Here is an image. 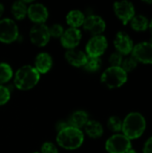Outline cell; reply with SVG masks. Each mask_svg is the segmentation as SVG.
<instances>
[{"mask_svg": "<svg viewBox=\"0 0 152 153\" xmlns=\"http://www.w3.org/2000/svg\"><path fill=\"white\" fill-rule=\"evenodd\" d=\"M146 121L143 116L137 112H133L127 115L123 122L122 130L124 135L130 139L139 138L144 132Z\"/></svg>", "mask_w": 152, "mask_h": 153, "instance_id": "3", "label": "cell"}, {"mask_svg": "<svg viewBox=\"0 0 152 153\" xmlns=\"http://www.w3.org/2000/svg\"><path fill=\"white\" fill-rule=\"evenodd\" d=\"M48 31H49V35L50 38H61V36L64 33V28L61 24L58 23H55L53 25H51L50 27H48Z\"/></svg>", "mask_w": 152, "mask_h": 153, "instance_id": "26", "label": "cell"}, {"mask_svg": "<svg viewBox=\"0 0 152 153\" xmlns=\"http://www.w3.org/2000/svg\"><path fill=\"white\" fill-rule=\"evenodd\" d=\"M11 98V93L8 88L0 85V106L6 104Z\"/></svg>", "mask_w": 152, "mask_h": 153, "instance_id": "27", "label": "cell"}, {"mask_svg": "<svg viewBox=\"0 0 152 153\" xmlns=\"http://www.w3.org/2000/svg\"><path fill=\"white\" fill-rule=\"evenodd\" d=\"M30 39L37 47L46 46L50 39L48 27L44 23L35 24L30 31Z\"/></svg>", "mask_w": 152, "mask_h": 153, "instance_id": "8", "label": "cell"}, {"mask_svg": "<svg viewBox=\"0 0 152 153\" xmlns=\"http://www.w3.org/2000/svg\"><path fill=\"white\" fill-rule=\"evenodd\" d=\"M13 78V69L7 63H0V85L8 82Z\"/></svg>", "mask_w": 152, "mask_h": 153, "instance_id": "22", "label": "cell"}, {"mask_svg": "<svg viewBox=\"0 0 152 153\" xmlns=\"http://www.w3.org/2000/svg\"><path fill=\"white\" fill-rule=\"evenodd\" d=\"M85 133L90 138H99L103 134V127L101 124L95 120H89L84 126Z\"/></svg>", "mask_w": 152, "mask_h": 153, "instance_id": "19", "label": "cell"}, {"mask_svg": "<svg viewBox=\"0 0 152 153\" xmlns=\"http://www.w3.org/2000/svg\"><path fill=\"white\" fill-rule=\"evenodd\" d=\"M102 65V61L99 57H90L88 56L87 62L85 64V65L83 66V68L85 70H87L88 72H97L100 69Z\"/></svg>", "mask_w": 152, "mask_h": 153, "instance_id": "23", "label": "cell"}, {"mask_svg": "<svg viewBox=\"0 0 152 153\" xmlns=\"http://www.w3.org/2000/svg\"><path fill=\"white\" fill-rule=\"evenodd\" d=\"M3 13H4V5L2 4H0V17L2 16Z\"/></svg>", "mask_w": 152, "mask_h": 153, "instance_id": "31", "label": "cell"}, {"mask_svg": "<svg viewBox=\"0 0 152 153\" xmlns=\"http://www.w3.org/2000/svg\"><path fill=\"white\" fill-rule=\"evenodd\" d=\"M127 81L126 73L116 66H110L101 75V82L109 89L121 87Z\"/></svg>", "mask_w": 152, "mask_h": 153, "instance_id": "4", "label": "cell"}, {"mask_svg": "<svg viewBox=\"0 0 152 153\" xmlns=\"http://www.w3.org/2000/svg\"><path fill=\"white\" fill-rule=\"evenodd\" d=\"M133 57L144 64H152V45L149 42L137 44L132 50Z\"/></svg>", "mask_w": 152, "mask_h": 153, "instance_id": "13", "label": "cell"}, {"mask_svg": "<svg viewBox=\"0 0 152 153\" xmlns=\"http://www.w3.org/2000/svg\"><path fill=\"white\" fill-rule=\"evenodd\" d=\"M27 16L34 23L41 24L47 20L48 11L44 4L39 3H34L28 6Z\"/></svg>", "mask_w": 152, "mask_h": 153, "instance_id": "10", "label": "cell"}, {"mask_svg": "<svg viewBox=\"0 0 152 153\" xmlns=\"http://www.w3.org/2000/svg\"><path fill=\"white\" fill-rule=\"evenodd\" d=\"M33 153H39V152H33Z\"/></svg>", "mask_w": 152, "mask_h": 153, "instance_id": "35", "label": "cell"}, {"mask_svg": "<svg viewBox=\"0 0 152 153\" xmlns=\"http://www.w3.org/2000/svg\"><path fill=\"white\" fill-rule=\"evenodd\" d=\"M40 79V74L31 65L20 67L14 76V84L21 91H28L35 87Z\"/></svg>", "mask_w": 152, "mask_h": 153, "instance_id": "2", "label": "cell"}, {"mask_svg": "<svg viewBox=\"0 0 152 153\" xmlns=\"http://www.w3.org/2000/svg\"><path fill=\"white\" fill-rule=\"evenodd\" d=\"M19 36L18 26L15 22L10 18L0 20V41L3 43H12Z\"/></svg>", "mask_w": 152, "mask_h": 153, "instance_id": "5", "label": "cell"}, {"mask_svg": "<svg viewBox=\"0 0 152 153\" xmlns=\"http://www.w3.org/2000/svg\"><path fill=\"white\" fill-rule=\"evenodd\" d=\"M84 141V134L81 129L67 126L58 131L56 135L57 144L65 150H76L80 148Z\"/></svg>", "mask_w": 152, "mask_h": 153, "instance_id": "1", "label": "cell"}, {"mask_svg": "<svg viewBox=\"0 0 152 153\" xmlns=\"http://www.w3.org/2000/svg\"><path fill=\"white\" fill-rule=\"evenodd\" d=\"M115 47L118 53L121 55H128L132 52L133 48V43L131 38L123 31H120L116 34L114 40Z\"/></svg>", "mask_w": 152, "mask_h": 153, "instance_id": "14", "label": "cell"}, {"mask_svg": "<svg viewBox=\"0 0 152 153\" xmlns=\"http://www.w3.org/2000/svg\"><path fill=\"white\" fill-rule=\"evenodd\" d=\"M53 60L51 56L48 53L42 52L39 53L34 62V68L39 73V74H47L52 67Z\"/></svg>", "mask_w": 152, "mask_h": 153, "instance_id": "16", "label": "cell"}, {"mask_svg": "<svg viewBox=\"0 0 152 153\" xmlns=\"http://www.w3.org/2000/svg\"><path fill=\"white\" fill-rule=\"evenodd\" d=\"M136 66H137V61L133 56H130V57H126L125 59H123V62L120 67L125 73H127V72L133 71Z\"/></svg>", "mask_w": 152, "mask_h": 153, "instance_id": "25", "label": "cell"}, {"mask_svg": "<svg viewBox=\"0 0 152 153\" xmlns=\"http://www.w3.org/2000/svg\"><path fill=\"white\" fill-rule=\"evenodd\" d=\"M123 62V56L120 53L116 52V53H113L110 57H109V63L111 65V66H116V67H120Z\"/></svg>", "mask_w": 152, "mask_h": 153, "instance_id": "28", "label": "cell"}, {"mask_svg": "<svg viewBox=\"0 0 152 153\" xmlns=\"http://www.w3.org/2000/svg\"><path fill=\"white\" fill-rule=\"evenodd\" d=\"M28 6L24 1H16L13 4L11 12L16 20H22L27 16Z\"/></svg>", "mask_w": 152, "mask_h": 153, "instance_id": "20", "label": "cell"}, {"mask_svg": "<svg viewBox=\"0 0 152 153\" xmlns=\"http://www.w3.org/2000/svg\"><path fill=\"white\" fill-rule=\"evenodd\" d=\"M114 10L116 16L123 21L124 24H126L134 16V6L129 1H121L114 4Z\"/></svg>", "mask_w": 152, "mask_h": 153, "instance_id": "12", "label": "cell"}, {"mask_svg": "<svg viewBox=\"0 0 152 153\" xmlns=\"http://www.w3.org/2000/svg\"><path fill=\"white\" fill-rule=\"evenodd\" d=\"M82 32L76 28H68L63 33L60 38L61 44L64 48L67 49L75 48L81 42Z\"/></svg>", "mask_w": 152, "mask_h": 153, "instance_id": "11", "label": "cell"}, {"mask_svg": "<svg viewBox=\"0 0 152 153\" xmlns=\"http://www.w3.org/2000/svg\"><path fill=\"white\" fill-rule=\"evenodd\" d=\"M39 153H58V150L54 143L47 142L42 144Z\"/></svg>", "mask_w": 152, "mask_h": 153, "instance_id": "29", "label": "cell"}, {"mask_svg": "<svg viewBox=\"0 0 152 153\" xmlns=\"http://www.w3.org/2000/svg\"><path fill=\"white\" fill-rule=\"evenodd\" d=\"M125 153H137V152H136L134 150H133V149H130L129 151H127V152H126Z\"/></svg>", "mask_w": 152, "mask_h": 153, "instance_id": "32", "label": "cell"}, {"mask_svg": "<svg viewBox=\"0 0 152 153\" xmlns=\"http://www.w3.org/2000/svg\"><path fill=\"white\" fill-rule=\"evenodd\" d=\"M123 126V122L118 117H109L108 121V127L112 131V132H119L122 130Z\"/></svg>", "mask_w": 152, "mask_h": 153, "instance_id": "24", "label": "cell"}, {"mask_svg": "<svg viewBox=\"0 0 152 153\" xmlns=\"http://www.w3.org/2000/svg\"><path fill=\"white\" fill-rule=\"evenodd\" d=\"M150 43H151V44L152 45V38H151V42H150Z\"/></svg>", "mask_w": 152, "mask_h": 153, "instance_id": "34", "label": "cell"}, {"mask_svg": "<svg viewBox=\"0 0 152 153\" xmlns=\"http://www.w3.org/2000/svg\"><path fill=\"white\" fill-rule=\"evenodd\" d=\"M150 29H151V31L152 33V20L151 22V23H150Z\"/></svg>", "mask_w": 152, "mask_h": 153, "instance_id": "33", "label": "cell"}, {"mask_svg": "<svg viewBox=\"0 0 152 153\" xmlns=\"http://www.w3.org/2000/svg\"><path fill=\"white\" fill-rule=\"evenodd\" d=\"M143 153H152V137H151L145 143Z\"/></svg>", "mask_w": 152, "mask_h": 153, "instance_id": "30", "label": "cell"}, {"mask_svg": "<svg viewBox=\"0 0 152 153\" xmlns=\"http://www.w3.org/2000/svg\"><path fill=\"white\" fill-rule=\"evenodd\" d=\"M108 48V40L103 35L93 36L86 45V55L90 57H99Z\"/></svg>", "mask_w": 152, "mask_h": 153, "instance_id": "7", "label": "cell"}, {"mask_svg": "<svg viewBox=\"0 0 152 153\" xmlns=\"http://www.w3.org/2000/svg\"><path fill=\"white\" fill-rule=\"evenodd\" d=\"M85 20V15L80 10H72L66 15V22L70 28L78 29L80 26H82Z\"/></svg>", "mask_w": 152, "mask_h": 153, "instance_id": "18", "label": "cell"}, {"mask_svg": "<svg viewBox=\"0 0 152 153\" xmlns=\"http://www.w3.org/2000/svg\"><path fill=\"white\" fill-rule=\"evenodd\" d=\"M149 21L143 15H136L131 20V26L134 30L143 31L148 28Z\"/></svg>", "mask_w": 152, "mask_h": 153, "instance_id": "21", "label": "cell"}, {"mask_svg": "<svg viewBox=\"0 0 152 153\" xmlns=\"http://www.w3.org/2000/svg\"><path fill=\"white\" fill-rule=\"evenodd\" d=\"M88 121H89L88 114L83 110H77L71 115L67 125L74 128L81 129L85 126Z\"/></svg>", "mask_w": 152, "mask_h": 153, "instance_id": "17", "label": "cell"}, {"mask_svg": "<svg viewBox=\"0 0 152 153\" xmlns=\"http://www.w3.org/2000/svg\"><path fill=\"white\" fill-rule=\"evenodd\" d=\"M84 30L91 33L94 36L101 35V33L106 29L105 21L99 15L91 14L85 17L84 22L82 24Z\"/></svg>", "mask_w": 152, "mask_h": 153, "instance_id": "9", "label": "cell"}, {"mask_svg": "<svg viewBox=\"0 0 152 153\" xmlns=\"http://www.w3.org/2000/svg\"><path fill=\"white\" fill-rule=\"evenodd\" d=\"M65 56L67 62L75 67H83L88 59V56L86 55V53L76 48L68 49L65 52Z\"/></svg>", "mask_w": 152, "mask_h": 153, "instance_id": "15", "label": "cell"}, {"mask_svg": "<svg viewBox=\"0 0 152 153\" xmlns=\"http://www.w3.org/2000/svg\"><path fill=\"white\" fill-rule=\"evenodd\" d=\"M130 149L131 142L124 134H115L106 143V150L108 153H125Z\"/></svg>", "mask_w": 152, "mask_h": 153, "instance_id": "6", "label": "cell"}]
</instances>
